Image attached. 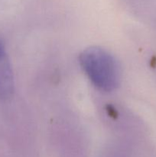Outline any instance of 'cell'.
Returning a JSON list of instances; mask_svg holds the SVG:
<instances>
[{"label":"cell","mask_w":156,"mask_h":157,"mask_svg":"<svg viewBox=\"0 0 156 157\" xmlns=\"http://www.w3.org/2000/svg\"><path fill=\"white\" fill-rule=\"evenodd\" d=\"M80 64L91 82L99 90L110 92L118 87L120 73L111 54L102 48L90 47L83 51Z\"/></svg>","instance_id":"cell-1"},{"label":"cell","mask_w":156,"mask_h":157,"mask_svg":"<svg viewBox=\"0 0 156 157\" xmlns=\"http://www.w3.org/2000/svg\"><path fill=\"white\" fill-rule=\"evenodd\" d=\"M14 90L15 81L12 65L4 42L0 40V99L10 98Z\"/></svg>","instance_id":"cell-2"}]
</instances>
